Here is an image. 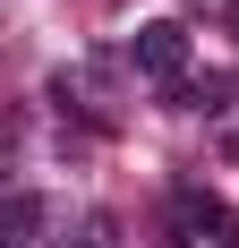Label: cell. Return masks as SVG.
I'll list each match as a JSON object with an SVG mask.
<instances>
[{"label":"cell","instance_id":"obj_3","mask_svg":"<svg viewBox=\"0 0 239 248\" xmlns=\"http://www.w3.org/2000/svg\"><path fill=\"white\" fill-rule=\"evenodd\" d=\"M9 248H43V197H34V188L9 197Z\"/></svg>","mask_w":239,"mask_h":248},{"label":"cell","instance_id":"obj_1","mask_svg":"<svg viewBox=\"0 0 239 248\" xmlns=\"http://www.w3.org/2000/svg\"><path fill=\"white\" fill-rule=\"evenodd\" d=\"M128 60H137L145 77L179 86V69H188V26H171V17H145L137 34H128Z\"/></svg>","mask_w":239,"mask_h":248},{"label":"cell","instance_id":"obj_2","mask_svg":"<svg viewBox=\"0 0 239 248\" xmlns=\"http://www.w3.org/2000/svg\"><path fill=\"white\" fill-rule=\"evenodd\" d=\"M171 231H179V240H239V214L222 197H196V188H179V197H171Z\"/></svg>","mask_w":239,"mask_h":248}]
</instances>
